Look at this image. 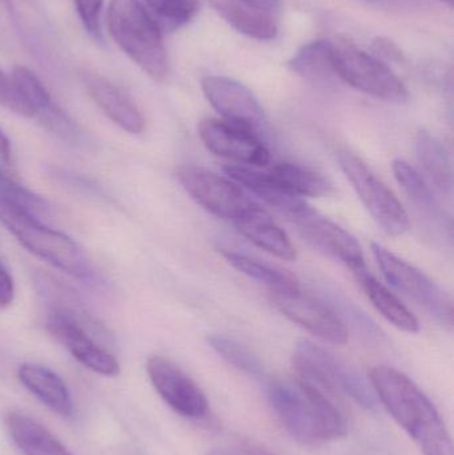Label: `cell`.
Segmentation results:
<instances>
[{
	"label": "cell",
	"mask_w": 454,
	"mask_h": 455,
	"mask_svg": "<svg viewBox=\"0 0 454 455\" xmlns=\"http://www.w3.org/2000/svg\"><path fill=\"white\" fill-rule=\"evenodd\" d=\"M370 379L376 397L424 455H454L452 438L439 411L410 377L381 365L370 371Z\"/></svg>",
	"instance_id": "6da1fadb"
},
{
	"label": "cell",
	"mask_w": 454,
	"mask_h": 455,
	"mask_svg": "<svg viewBox=\"0 0 454 455\" xmlns=\"http://www.w3.org/2000/svg\"><path fill=\"white\" fill-rule=\"evenodd\" d=\"M267 397L284 429L304 445H319L346 435V422L330 395L304 379H275Z\"/></svg>",
	"instance_id": "7a4b0ae2"
},
{
	"label": "cell",
	"mask_w": 454,
	"mask_h": 455,
	"mask_svg": "<svg viewBox=\"0 0 454 455\" xmlns=\"http://www.w3.org/2000/svg\"><path fill=\"white\" fill-rule=\"evenodd\" d=\"M108 29L123 52L148 76L157 82L167 79L170 60L162 29L140 0H111Z\"/></svg>",
	"instance_id": "3957f363"
},
{
	"label": "cell",
	"mask_w": 454,
	"mask_h": 455,
	"mask_svg": "<svg viewBox=\"0 0 454 455\" xmlns=\"http://www.w3.org/2000/svg\"><path fill=\"white\" fill-rule=\"evenodd\" d=\"M0 223L35 256L80 280L92 275L90 259L82 248L64 233L45 227L43 221L23 210L0 202Z\"/></svg>",
	"instance_id": "277c9868"
},
{
	"label": "cell",
	"mask_w": 454,
	"mask_h": 455,
	"mask_svg": "<svg viewBox=\"0 0 454 455\" xmlns=\"http://www.w3.org/2000/svg\"><path fill=\"white\" fill-rule=\"evenodd\" d=\"M293 363L300 379L331 398L349 397L367 411H376L378 397L372 387L335 355L314 342L296 347Z\"/></svg>",
	"instance_id": "5b68a950"
},
{
	"label": "cell",
	"mask_w": 454,
	"mask_h": 455,
	"mask_svg": "<svg viewBox=\"0 0 454 455\" xmlns=\"http://www.w3.org/2000/svg\"><path fill=\"white\" fill-rule=\"evenodd\" d=\"M333 69L343 82L367 95L391 103H404L408 90L386 63L348 40H336Z\"/></svg>",
	"instance_id": "8992f818"
},
{
	"label": "cell",
	"mask_w": 454,
	"mask_h": 455,
	"mask_svg": "<svg viewBox=\"0 0 454 455\" xmlns=\"http://www.w3.org/2000/svg\"><path fill=\"white\" fill-rule=\"evenodd\" d=\"M47 329L75 360L93 373L104 377L119 376L120 365L116 358L96 341L100 334L98 323L85 317L84 313L71 307H53L47 317Z\"/></svg>",
	"instance_id": "52a82bcc"
},
{
	"label": "cell",
	"mask_w": 454,
	"mask_h": 455,
	"mask_svg": "<svg viewBox=\"0 0 454 455\" xmlns=\"http://www.w3.org/2000/svg\"><path fill=\"white\" fill-rule=\"evenodd\" d=\"M339 163L344 175L378 227L392 237L405 235L410 228V216L392 189L352 152L341 151Z\"/></svg>",
	"instance_id": "ba28073f"
},
{
	"label": "cell",
	"mask_w": 454,
	"mask_h": 455,
	"mask_svg": "<svg viewBox=\"0 0 454 455\" xmlns=\"http://www.w3.org/2000/svg\"><path fill=\"white\" fill-rule=\"evenodd\" d=\"M372 251L384 277L394 288L428 310L442 325L452 326V299L431 277L380 243H373Z\"/></svg>",
	"instance_id": "9c48e42d"
},
{
	"label": "cell",
	"mask_w": 454,
	"mask_h": 455,
	"mask_svg": "<svg viewBox=\"0 0 454 455\" xmlns=\"http://www.w3.org/2000/svg\"><path fill=\"white\" fill-rule=\"evenodd\" d=\"M176 176L187 194L218 218L235 223L256 205L235 181L204 168L184 165Z\"/></svg>",
	"instance_id": "30bf717a"
},
{
	"label": "cell",
	"mask_w": 454,
	"mask_h": 455,
	"mask_svg": "<svg viewBox=\"0 0 454 455\" xmlns=\"http://www.w3.org/2000/svg\"><path fill=\"white\" fill-rule=\"evenodd\" d=\"M199 136L208 151L216 156L234 160L247 167H266L271 162L269 151L253 128L226 119H204Z\"/></svg>",
	"instance_id": "8fae6325"
},
{
	"label": "cell",
	"mask_w": 454,
	"mask_h": 455,
	"mask_svg": "<svg viewBox=\"0 0 454 455\" xmlns=\"http://www.w3.org/2000/svg\"><path fill=\"white\" fill-rule=\"evenodd\" d=\"M288 220L298 232L315 248L351 267L352 270L365 267L364 251L357 238L343 227L307 204Z\"/></svg>",
	"instance_id": "7c38bea8"
},
{
	"label": "cell",
	"mask_w": 454,
	"mask_h": 455,
	"mask_svg": "<svg viewBox=\"0 0 454 455\" xmlns=\"http://www.w3.org/2000/svg\"><path fill=\"white\" fill-rule=\"evenodd\" d=\"M271 299L288 320L306 329L317 339L333 345H346L348 342L349 333L346 323L324 302L307 296L300 291L272 293Z\"/></svg>",
	"instance_id": "4fadbf2b"
},
{
	"label": "cell",
	"mask_w": 454,
	"mask_h": 455,
	"mask_svg": "<svg viewBox=\"0 0 454 455\" xmlns=\"http://www.w3.org/2000/svg\"><path fill=\"white\" fill-rule=\"evenodd\" d=\"M152 387L171 409L187 417L200 419L208 411V401L196 382L167 358L154 355L147 361Z\"/></svg>",
	"instance_id": "5bb4252c"
},
{
	"label": "cell",
	"mask_w": 454,
	"mask_h": 455,
	"mask_svg": "<svg viewBox=\"0 0 454 455\" xmlns=\"http://www.w3.org/2000/svg\"><path fill=\"white\" fill-rule=\"evenodd\" d=\"M203 92L211 106L229 122L258 130L264 123V111L256 96L243 83L227 76H207Z\"/></svg>",
	"instance_id": "9a60e30c"
},
{
	"label": "cell",
	"mask_w": 454,
	"mask_h": 455,
	"mask_svg": "<svg viewBox=\"0 0 454 455\" xmlns=\"http://www.w3.org/2000/svg\"><path fill=\"white\" fill-rule=\"evenodd\" d=\"M84 84L92 100L115 124L133 135L143 132L146 120L124 91L98 74L85 75Z\"/></svg>",
	"instance_id": "2e32d148"
},
{
	"label": "cell",
	"mask_w": 454,
	"mask_h": 455,
	"mask_svg": "<svg viewBox=\"0 0 454 455\" xmlns=\"http://www.w3.org/2000/svg\"><path fill=\"white\" fill-rule=\"evenodd\" d=\"M237 230L259 248L279 259L292 261L296 249L290 235L260 207L256 204L245 215L235 221Z\"/></svg>",
	"instance_id": "e0dca14e"
},
{
	"label": "cell",
	"mask_w": 454,
	"mask_h": 455,
	"mask_svg": "<svg viewBox=\"0 0 454 455\" xmlns=\"http://www.w3.org/2000/svg\"><path fill=\"white\" fill-rule=\"evenodd\" d=\"M224 171L232 181L260 197L264 203L279 211L287 219L307 204L301 197L293 196L280 188L269 172H261L247 165L231 164L227 165Z\"/></svg>",
	"instance_id": "ac0fdd59"
},
{
	"label": "cell",
	"mask_w": 454,
	"mask_h": 455,
	"mask_svg": "<svg viewBox=\"0 0 454 455\" xmlns=\"http://www.w3.org/2000/svg\"><path fill=\"white\" fill-rule=\"evenodd\" d=\"M18 377L23 387L53 413L61 417L74 414V403L68 387L55 371L37 363H23L19 368Z\"/></svg>",
	"instance_id": "d6986e66"
},
{
	"label": "cell",
	"mask_w": 454,
	"mask_h": 455,
	"mask_svg": "<svg viewBox=\"0 0 454 455\" xmlns=\"http://www.w3.org/2000/svg\"><path fill=\"white\" fill-rule=\"evenodd\" d=\"M392 171H394L397 183L404 189L410 202L415 204L416 210L421 215H426L432 223L439 224L442 229H447L450 233L452 221L440 204L434 188L426 180V178L410 163L402 159L394 160Z\"/></svg>",
	"instance_id": "ffe728a7"
},
{
	"label": "cell",
	"mask_w": 454,
	"mask_h": 455,
	"mask_svg": "<svg viewBox=\"0 0 454 455\" xmlns=\"http://www.w3.org/2000/svg\"><path fill=\"white\" fill-rule=\"evenodd\" d=\"M4 422L11 440L24 455H72L50 430L27 414L10 411Z\"/></svg>",
	"instance_id": "44dd1931"
},
{
	"label": "cell",
	"mask_w": 454,
	"mask_h": 455,
	"mask_svg": "<svg viewBox=\"0 0 454 455\" xmlns=\"http://www.w3.org/2000/svg\"><path fill=\"white\" fill-rule=\"evenodd\" d=\"M216 12L235 29L258 40H272L279 27L274 13L252 7L243 0H210Z\"/></svg>",
	"instance_id": "7402d4cb"
},
{
	"label": "cell",
	"mask_w": 454,
	"mask_h": 455,
	"mask_svg": "<svg viewBox=\"0 0 454 455\" xmlns=\"http://www.w3.org/2000/svg\"><path fill=\"white\" fill-rule=\"evenodd\" d=\"M416 152L426 180L432 188L450 196L453 192L452 160L442 140L429 131L420 130L416 136Z\"/></svg>",
	"instance_id": "603a6c76"
},
{
	"label": "cell",
	"mask_w": 454,
	"mask_h": 455,
	"mask_svg": "<svg viewBox=\"0 0 454 455\" xmlns=\"http://www.w3.org/2000/svg\"><path fill=\"white\" fill-rule=\"evenodd\" d=\"M354 273L356 275L357 283H360L373 307L381 313L386 321L407 333L420 331V323L416 315L378 278L367 272L365 267L354 270Z\"/></svg>",
	"instance_id": "cb8c5ba5"
},
{
	"label": "cell",
	"mask_w": 454,
	"mask_h": 455,
	"mask_svg": "<svg viewBox=\"0 0 454 455\" xmlns=\"http://www.w3.org/2000/svg\"><path fill=\"white\" fill-rule=\"evenodd\" d=\"M223 256L235 269L258 283H264L271 291V293H290V291H300L298 278L282 267L267 264L260 259H253L244 253H237V251H224Z\"/></svg>",
	"instance_id": "d4e9b609"
},
{
	"label": "cell",
	"mask_w": 454,
	"mask_h": 455,
	"mask_svg": "<svg viewBox=\"0 0 454 455\" xmlns=\"http://www.w3.org/2000/svg\"><path fill=\"white\" fill-rule=\"evenodd\" d=\"M335 40L317 39L304 44L291 59V71L312 82H327L335 75L333 69Z\"/></svg>",
	"instance_id": "484cf974"
},
{
	"label": "cell",
	"mask_w": 454,
	"mask_h": 455,
	"mask_svg": "<svg viewBox=\"0 0 454 455\" xmlns=\"http://www.w3.org/2000/svg\"><path fill=\"white\" fill-rule=\"evenodd\" d=\"M280 188L298 197H323L332 192V186L320 173L293 164V163H279L271 171Z\"/></svg>",
	"instance_id": "4316f807"
},
{
	"label": "cell",
	"mask_w": 454,
	"mask_h": 455,
	"mask_svg": "<svg viewBox=\"0 0 454 455\" xmlns=\"http://www.w3.org/2000/svg\"><path fill=\"white\" fill-rule=\"evenodd\" d=\"M11 80L24 103L31 109L34 116L36 115H40L42 117L45 116L48 112L55 108L56 106L53 104L47 88L31 69L23 66H16L11 75Z\"/></svg>",
	"instance_id": "83f0119b"
},
{
	"label": "cell",
	"mask_w": 454,
	"mask_h": 455,
	"mask_svg": "<svg viewBox=\"0 0 454 455\" xmlns=\"http://www.w3.org/2000/svg\"><path fill=\"white\" fill-rule=\"evenodd\" d=\"M160 29L175 31L188 24L199 12L197 0H144Z\"/></svg>",
	"instance_id": "f1b7e54d"
},
{
	"label": "cell",
	"mask_w": 454,
	"mask_h": 455,
	"mask_svg": "<svg viewBox=\"0 0 454 455\" xmlns=\"http://www.w3.org/2000/svg\"><path fill=\"white\" fill-rule=\"evenodd\" d=\"M208 344L221 358H224L229 365L234 366L237 371L253 377H260L264 373L261 361L240 342L216 334V336L208 337Z\"/></svg>",
	"instance_id": "f546056e"
},
{
	"label": "cell",
	"mask_w": 454,
	"mask_h": 455,
	"mask_svg": "<svg viewBox=\"0 0 454 455\" xmlns=\"http://www.w3.org/2000/svg\"><path fill=\"white\" fill-rule=\"evenodd\" d=\"M0 202L23 210L40 221H44L51 213L50 204L39 195L32 194L13 179L3 175H0Z\"/></svg>",
	"instance_id": "4dcf8cb0"
},
{
	"label": "cell",
	"mask_w": 454,
	"mask_h": 455,
	"mask_svg": "<svg viewBox=\"0 0 454 455\" xmlns=\"http://www.w3.org/2000/svg\"><path fill=\"white\" fill-rule=\"evenodd\" d=\"M77 13L88 34L101 39L100 15L104 0H74Z\"/></svg>",
	"instance_id": "1f68e13d"
},
{
	"label": "cell",
	"mask_w": 454,
	"mask_h": 455,
	"mask_svg": "<svg viewBox=\"0 0 454 455\" xmlns=\"http://www.w3.org/2000/svg\"><path fill=\"white\" fill-rule=\"evenodd\" d=\"M0 106L5 107L15 114L21 115V116H34L29 107L24 103L23 99L16 91L11 77H8L3 71H0Z\"/></svg>",
	"instance_id": "d6a6232c"
},
{
	"label": "cell",
	"mask_w": 454,
	"mask_h": 455,
	"mask_svg": "<svg viewBox=\"0 0 454 455\" xmlns=\"http://www.w3.org/2000/svg\"><path fill=\"white\" fill-rule=\"evenodd\" d=\"M15 299V283L5 265L0 261V307H7Z\"/></svg>",
	"instance_id": "836d02e7"
},
{
	"label": "cell",
	"mask_w": 454,
	"mask_h": 455,
	"mask_svg": "<svg viewBox=\"0 0 454 455\" xmlns=\"http://www.w3.org/2000/svg\"><path fill=\"white\" fill-rule=\"evenodd\" d=\"M372 50L375 51L376 58L388 59L392 61H402V53L392 40L378 37L373 42Z\"/></svg>",
	"instance_id": "e575fe53"
},
{
	"label": "cell",
	"mask_w": 454,
	"mask_h": 455,
	"mask_svg": "<svg viewBox=\"0 0 454 455\" xmlns=\"http://www.w3.org/2000/svg\"><path fill=\"white\" fill-rule=\"evenodd\" d=\"M0 175L5 178L13 179L12 151H11L10 140L7 136L0 131Z\"/></svg>",
	"instance_id": "d590c367"
},
{
	"label": "cell",
	"mask_w": 454,
	"mask_h": 455,
	"mask_svg": "<svg viewBox=\"0 0 454 455\" xmlns=\"http://www.w3.org/2000/svg\"><path fill=\"white\" fill-rule=\"evenodd\" d=\"M237 453L240 455H276L272 453L266 446L256 443V441L250 440V438H242L237 443Z\"/></svg>",
	"instance_id": "8d00e7d4"
},
{
	"label": "cell",
	"mask_w": 454,
	"mask_h": 455,
	"mask_svg": "<svg viewBox=\"0 0 454 455\" xmlns=\"http://www.w3.org/2000/svg\"><path fill=\"white\" fill-rule=\"evenodd\" d=\"M252 7L266 11L269 13H276L280 10V0H243Z\"/></svg>",
	"instance_id": "74e56055"
},
{
	"label": "cell",
	"mask_w": 454,
	"mask_h": 455,
	"mask_svg": "<svg viewBox=\"0 0 454 455\" xmlns=\"http://www.w3.org/2000/svg\"><path fill=\"white\" fill-rule=\"evenodd\" d=\"M208 455H240L237 451H227V449H216Z\"/></svg>",
	"instance_id": "f35d334b"
},
{
	"label": "cell",
	"mask_w": 454,
	"mask_h": 455,
	"mask_svg": "<svg viewBox=\"0 0 454 455\" xmlns=\"http://www.w3.org/2000/svg\"><path fill=\"white\" fill-rule=\"evenodd\" d=\"M440 2L447 3V4L450 5V7H453L454 0H440Z\"/></svg>",
	"instance_id": "ab89813d"
},
{
	"label": "cell",
	"mask_w": 454,
	"mask_h": 455,
	"mask_svg": "<svg viewBox=\"0 0 454 455\" xmlns=\"http://www.w3.org/2000/svg\"><path fill=\"white\" fill-rule=\"evenodd\" d=\"M370 2H380V0H370Z\"/></svg>",
	"instance_id": "60d3db41"
}]
</instances>
